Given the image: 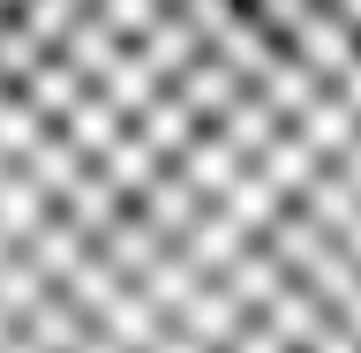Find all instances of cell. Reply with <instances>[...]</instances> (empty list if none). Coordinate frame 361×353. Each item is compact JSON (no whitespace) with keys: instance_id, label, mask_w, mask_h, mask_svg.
<instances>
[{"instance_id":"6da1fadb","label":"cell","mask_w":361,"mask_h":353,"mask_svg":"<svg viewBox=\"0 0 361 353\" xmlns=\"http://www.w3.org/2000/svg\"><path fill=\"white\" fill-rule=\"evenodd\" d=\"M0 353H361V0H0Z\"/></svg>"}]
</instances>
